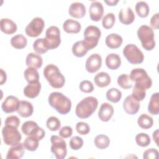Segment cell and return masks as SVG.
Segmentation results:
<instances>
[{
    "mask_svg": "<svg viewBox=\"0 0 159 159\" xmlns=\"http://www.w3.org/2000/svg\"><path fill=\"white\" fill-rule=\"evenodd\" d=\"M114 108L108 102L102 103L98 111V117L103 122L109 121L114 114Z\"/></svg>",
    "mask_w": 159,
    "mask_h": 159,
    "instance_id": "cell-17",
    "label": "cell"
},
{
    "mask_svg": "<svg viewBox=\"0 0 159 159\" xmlns=\"http://www.w3.org/2000/svg\"><path fill=\"white\" fill-rule=\"evenodd\" d=\"M7 80V75L6 71L3 70V69H1V85H2L4 83H6Z\"/></svg>",
    "mask_w": 159,
    "mask_h": 159,
    "instance_id": "cell-52",
    "label": "cell"
},
{
    "mask_svg": "<svg viewBox=\"0 0 159 159\" xmlns=\"http://www.w3.org/2000/svg\"><path fill=\"white\" fill-rule=\"evenodd\" d=\"M122 106L127 114L134 115L138 112L140 106L139 101L136 100L132 95H129L124 100Z\"/></svg>",
    "mask_w": 159,
    "mask_h": 159,
    "instance_id": "cell-13",
    "label": "cell"
},
{
    "mask_svg": "<svg viewBox=\"0 0 159 159\" xmlns=\"http://www.w3.org/2000/svg\"><path fill=\"white\" fill-rule=\"evenodd\" d=\"M98 106L96 98L88 96L80 101L75 109V114L80 119H86L95 112Z\"/></svg>",
    "mask_w": 159,
    "mask_h": 159,
    "instance_id": "cell-2",
    "label": "cell"
},
{
    "mask_svg": "<svg viewBox=\"0 0 159 159\" xmlns=\"http://www.w3.org/2000/svg\"><path fill=\"white\" fill-rule=\"evenodd\" d=\"M158 157V151L153 148H148L143 152V158L144 159H155Z\"/></svg>",
    "mask_w": 159,
    "mask_h": 159,
    "instance_id": "cell-48",
    "label": "cell"
},
{
    "mask_svg": "<svg viewBox=\"0 0 159 159\" xmlns=\"http://www.w3.org/2000/svg\"><path fill=\"white\" fill-rule=\"evenodd\" d=\"M123 55L127 60L133 65L140 64L144 60L143 52L136 45L132 43L125 46L123 49Z\"/></svg>",
    "mask_w": 159,
    "mask_h": 159,
    "instance_id": "cell-6",
    "label": "cell"
},
{
    "mask_svg": "<svg viewBox=\"0 0 159 159\" xmlns=\"http://www.w3.org/2000/svg\"><path fill=\"white\" fill-rule=\"evenodd\" d=\"M119 1L118 0H105L104 2L106 3L108 6H116L118 3Z\"/></svg>",
    "mask_w": 159,
    "mask_h": 159,
    "instance_id": "cell-54",
    "label": "cell"
},
{
    "mask_svg": "<svg viewBox=\"0 0 159 159\" xmlns=\"http://www.w3.org/2000/svg\"><path fill=\"white\" fill-rule=\"evenodd\" d=\"M24 147L23 143H18L12 145L8 150L6 158L7 159H19L24 154Z\"/></svg>",
    "mask_w": 159,
    "mask_h": 159,
    "instance_id": "cell-20",
    "label": "cell"
},
{
    "mask_svg": "<svg viewBox=\"0 0 159 159\" xmlns=\"http://www.w3.org/2000/svg\"><path fill=\"white\" fill-rule=\"evenodd\" d=\"M23 145L25 149L30 152H34L39 147V140L34 136L29 135L25 139Z\"/></svg>",
    "mask_w": 159,
    "mask_h": 159,
    "instance_id": "cell-31",
    "label": "cell"
},
{
    "mask_svg": "<svg viewBox=\"0 0 159 159\" xmlns=\"http://www.w3.org/2000/svg\"><path fill=\"white\" fill-rule=\"evenodd\" d=\"M41 84L39 81L28 83V84L24 88V94L28 98L34 99L37 97L40 92Z\"/></svg>",
    "mask_w": 159,
    "mask_h": 159,
    "instance_id": "cell-18",
    "label": "cell"
},
{
    "mask_svg": "<svg viewBox=\"0 0 159 159\" xmlns=\"http://www.w3.org/2000/svg\"><path fill=\"white\" fill-rule=\"evenodd\" d=\"M27 40L22 34H17L11 39V45L16 49H22L26 47Z\"/></svg>",
    "mask_w": 159,
    "mask_h": 159,
    "instance_id": "cell-30",
    "label": "cell"
},
{
    "mask_svg": "<svg viewBox=\"0 0 159 159\" xmlns=\"http://www.w3.org/2000/svg\"><path fill=\"white\" fill-rule=\"evenodd\" d=\"M5 125L12 126L16 128H18L20 124V119L16 116H10L6 117L4 121Z\"/></svg>",
    "mask_w": 159,
    "mask_h": 159,
    "instance_id": "cell-47",
    "label": "cell"
},
{
    "mask_svg": "<svg viewBox=\"0 0 159 159\" xmlns=\"http://www.w3.org/2000/svg\"><path fill=\"white\" fill-rule=\"evenodd\" d=\"M95 146L99 149H105L107 148L110 144L109 138L104 134L98 135L94 140Z\"/></svg>",
    "mask_w": 159,
    "mask_h": 159,
    "instance_id": "cell-35",
    "label": "cell"
},
{
    "mask_svg": "<svg viewBox=\"0 0 159 159\" xmlns=\"http://www.w3.org/2000/svg\"><path fill=\"white\" fill-rule=\"evenodd\" d=\"M105 63L109 69L113 70H117L121 65L120 57L117 53H109L106 58Z\"/></svg>",
    "mask_w": 159,
    "mask_h": 159,
    "instance_id": "cell-26",
    "label": "cell"
},
{
    "mask_svg": "<svg viewBox=\"0 0 159 159\" xmlns=\"http://www.w3.org/2000/svg\"><path fill=\"white\" fill-rule=\"evenodd\" d=\"M80 90L85 93H90L94 90V86L91 81L88 80H83L80 84Z\"/></svg>",
    "mask_w": 159,
    "mask_h": 159,
    "instance_id": "cell-46",
    "label": "cell"
},
{
    "mask_svg": "<svg viewBox=\"0 0 159 159\" xmlns=\"http://www.w3.org/2000/svg\"><path fill=\"white\" fill-rule=\"evenodd\" d=\"M137 124L140 128L148 129L153 126V120L151 116L146 114H142L137 119Z\"/></svg>",
    "mask_w": 159,
    "mask_h": 159,
    "instance_id": "cell-33",
    "label": "cell"
},
{
    "mask_svg": "<svg viewBox=\"0 0 159 159\" xmlns=\"http://www.w3.org/2000/svg\"><path fill=\"white\" fill-rule=\"evenodd\" d=\"M95 84L99 88H104L107 86L111 82L110 75L106 72H99L96 75L94 78Z\"/></svg>",
    "mask_w": 159,
    "mask_h": 159,
    "instance_id": "cell-27",
    "label": "cell"
},
{
    "mask_svg": "<svg viewBox=\"0 0 159 159\" xmlns=\"http://www.w3.org/2000/svg\"><path fill=\"white\" fill-rule=\"evenodd\" d=\"M84 39L83 40L85 46L88 50L95 48L101 36V30L96 26H88L83 33Z\"/></svg>",
    "mask_w": 159,
    "mask_h": 159,
    "instance_id": "cell-5",
    "label": "cell"
},
{
    "mask_svg": "<svg viewBox=\"0 0 159 159\" xmlns=\"http://www.w3.org/2000/svg\"><path fill=\"white\" fill-rule=\"evenodd\" d=\"M119 19L120 22L124 25H129L135 20V14L130 7L125 9L122 8L119 13Z\"/></svg>",
    "mask_w": 159,
    "mask_h": 159,
    "instance_id": "cell-19",
    "label": "cell"
},
{
    "mask_svg": "<svg viewBox=\"0 0 159 159\" xmlns=\"http://www.w3.org/2000/svg\"><path fill=\"white\" fill-rule=\"evenodd\" d=\"M44 39L48 50H52L58 47L61 43L60 30L59 28L54 25L49 27L46 30Z\"/></svg>",
    "mask_w": 159,
    "mask_h": 159,
    "instance_id": "cell-10",
    "label": "cell"
},
{
    "mask_svg": "<svg viewBox=\"0 0 159 159\" xmlns=\"http://www.w3.org/2000/svg\"><path fill=\"white\" fill-rule=\"evenodd\" d=\"M151 27L155 29L159 28V13H155L150 19Z\"/></svg>",
    "mask_w": 159,
    "mask_h": 159,
    "instance_id": "cell-51",
    "label": "cell"
},
{
    "mask_svg": "<svg viewBox=\"0 0 159 159\" xmlns=\"http://www.w3.org/2000/svg\"><path fill=\"white\" fill-rule=\"evenodd\" d=\"M76 130L80 135H87L90 131L89 125L84 122H78L76 124Z\"/></svg>",
    "mask_w": 159,
    "mask_h": 159,
    "instance_id": "cell-45",
    "label": "cell"
},
{
    "mask_svg": "<svg viewBox=\"0 0 159 159\" xmlns=\"http://www.w3.org/2000/svg\"><path fill=\"white\" fill-rule=\"evenodd\" d=\"M118 85L123 89H129L132 87L133 82L130 80V77L127 74H122L119 75L117 79Z\"/></svg>",
    "mask_w": 159,
    "mask_h": 159,
    "instance_id": "cell-39",
    "label": "cell"
},
{
    "mask_svg": "<svg viewBox=\"0 0 159 159\" xmlns=\"http://www.w3.org/2000/svg\"><path fill=\"white\" fill-rule=\"evenodd\" d=\"M135 9L137 15L142 18L147 17L150 12L149 6L145 1H138L135 4Z\"/></svg>",
    "mask_w": 159,
    "mask_h": 159,
    "instance_id": "cell-32",
    "label": "cell"
},
{
    "mask_svg": "<svg viewBox=\"0 0 159 159\" xmlns=\"http://www.w3.org/2000/svg\"><path fill=\"white\" fill-rule=\"evenodd\" d=\"M43 76L53 88L60 89L65 83V78L58 67L53 64L47 65L43 69Z\"/></svg>",
    "mask_w": 159,
    "mask_h": 159,
    "instance_id": "cell-3",
    "label": "cell"
},
{
    "mask_svg": "<svg viewBox=\"0 0 159 159\" xmlns=\"http://www.w3.org/2000/svg\"><path fill=\"white\" fill-rule=\"evenodd\" d=\"M116 22V17L114 13L109 12L106 14L102 20V27L106 29H109L112 28Z\"/></svg>",
    "mask_w": 159,
    "mask_h": 159,
    "instance_id": "cell-42",
    "label": "cell"
},
{
    "mask_svg": "<svg viewBox=\"0 0 159 159\" xmlns=\"http://www.w3.org/2000/svg\"><path fill=\"white\" fill-rule=\"evenodd\" d=\"M123 42L122 37L115 33L108 35L105 39V43L107 47L111 49H116L119 48Z\"/></svg>",
    "mask_w": 159,
    "mask_h": 159,
    "instance_id": "cell-22",
    "label": "cell"
},
{
    "mask_svg": "<svg viewBox=\"0 0 159 159\" xmlns=\"http://www.w3.org/2000/svg\"><path fill=\"white\" fill-rule=\"evenodd\" d=\"M48 101L50 106L60 114H67L71 111V100L60 92L50 93L48 98Z\"/></svg>",
    "mask_w": 159,
    "mask_h": 159,
    "instance_id": "cell-1",
    "label": "cell"
},
{
    "mask_svg": "<svg viewBox=\"0 0 159 159\" xmlns=\"http://www.w3.org/2000/svg\"><path fill=\"white\" fill-rule=\"evenodd\" d=\"M83 145V140L79 136L73 137L70 140V146L73 150L80 149Z\"/></svg>",
    "mask_w": 159,
    "mask_h": 159,
    "instance_id": "cell-44",
    "label": "cell"
},
{
    "mask_svg": "<svg viewBox=\"0 0 159 159\" xmlns=\"http://www.w3.org/2000/svg\"><path fill=\"white\" fill-rule=\"evenodd\" d=\"M46 125L50 130L57 131L61 127V122L57 117L51 116L47 119Z\"/></svg>",
    "mask_w": 159,
    "mask_h": 159,
    "instance_id": "cell-43",
    "label": "cell"
},
{
    "mask_svg": "<svg viewBox=\"0 0 159 159\" xmlns=\"http://www.w3.org/2000/svg\"><path fill=\"white\" fill-rule=\"evenodd\" d=\"M20 101L19 99L14 96H8L2 103L1 108L6 113H11L17 111L19 109Z\"/></svg>",
    "mask_w": 159,
    "mask_h": 159,
    "instance_id": "cell-15",
    "label": "cell"
},
{
    "mask_svg": "<svg viewBox=\"0 0 159 159\" xmlns=\"http://www.w3.org/2000/svg\"><path fill=\"white\" fill-rule=\"evenodd\" d=\"M136 143L142 147H145L150 145L151 139L150 136L146 133H139L135 136Z\"/></svg>",
    "mask_w": 159,
    "mask_h": 159,
    "instance_id": "cell-41",
    "label": "cell"
},
{
    "mask_svg": "<svg viewBox=\"0 0 159 159\" xmlns=\"http://www.w3.org/2000/svg\"><path fill=\"white\" fill-rule=\"evenodd\" d=\"M2 139L4 143L7 145H14L19 143L22 139V135L17 128L5 125L2 129Z\"/></svg>",
    "mask_w": 159,
    "mask_h": 159,
    "instance_id": "cell-9",
    "label": "cell"
},
{
    "mask_svg": "<svg viewBox=\"0 0 159 159\" xmlns=\"http://www.w3.org/2000/svg\"><path fill=\"white\" fill-rule=\"evenodd\" d=\"M33 48L34 50L39 55L43 54L48 50V48L45 43V39L43 38L37 39L34 42Z\"/></svg>",
    "mask_w": 159,
    "mask_h": 159,
    "instance_id": "cell-37",
    "label": "cell"
},
{
    "mask_svg": "<svg viewBox=\"0 0 159 159\" xmlns=\"http://www.w3.org/2000/svg\"><path fill=\"white\" fill-rule=\"evenodd\" d=\"M73 129L70 126L66 125L61 128L59 131V135L62 138H68L72 135Z\"/></svg>",
    "mask_w": 159,
    "mask_h": 159,
    "instance_id": "cell-49",
    "label": "cell"
},
{
    "mask_svg": "<svg viewBox=\"0 0 159 159\" xmlns=\"http://www.w3.org/2000/svg\"><path fill=\"white\" fill-rule=\"evenodd\" d=\"M131 95L138 101H142L146 96V89L142 86L135 84Z\"/></svg>",
    "mask_w": 159,
    "mask_h": 159,
    "instance_id": "cell-38",
    "label": "cell"
},
{
    "mask_svg": "<svg viewBox=\"0 0 159 159\" xmlns=\"http://www.w3.org/2000/svg\"><path fill=\"white\" fill-rule=\"evenodd\" d=\"M148 111L152 115H157L159 113V93L158 92L153 93L150 98L148 105Z\"/></svg>",
    "mask_w": 159,
    "mask_h": 159,
    "instance_id": "cell-28",
    "label": "cell"
},
{
    "mask_svg": "<svg viewBox=\"0 0 159 159\" xmlns=\"http://www.w3.org/2000/svg\"><path fill=\"white\" fill-rule=\"evenodd\" d=\"M86 7L84 5L80 2H74L71 4L68 9L70 16L74 18L80 19L86 14Z\"/></svg>",
    "mask_w": 159,
    "mask_h": 159,
    "instance_id": "cell-16",
    "label": "cell"
},
{
    "mask_svg": "<svg viewBox=\"0 0 159 159\" xmlns=\"http://www.w3.org/2000/svg\"><path fill=\"white\" fill-rule=\"evenodd\" d=\"M63 29L66 33L78 34L81 30V25L77 20L72 19H68L63 22Z\"/></svg>",
    "mask_w": 159,
    "mask_h": 159,
    "instance_id": "cell-23",
    "label": "cell"
},
{
    "mask_svg": "<svg viewBox=\"0 0 159 159\" xmlns=\"http://www.w3.org/2000/svg\"><path fill=\"white\" fill-rule=\"evenodd\" d=\"M52 146L51 152L57 159H63L67 155L66 144L65 141L58 135H52L50 137Z\"/></svg>",
    "mask_w": 159,
    "mask_h": 159,
    "instance_id": "cell-8",
    "label": "cell"
},
{
    "mask_svg": "<svg viewBox=\"0 0 159 159\" xmlns=\"http://www.w3.org/2000/svg\"><path fill=\"white\" fill-rule=\"evenodd\" d=\"M71 51L75 57H83L87 53L88 50L85 46L83 40H80L73 45Z\"/></svg>",
    "mask_w": 159,
    "mask_h": 159,
    "instance_id": "cell-29",
    "label": "cell"
},
{
    "mask_svg": "<svg viewBox=\"0 0 159 159\" xmlns=\"http://www.w3.org/2000/svg\"><path fill=\"white\" fill-rule=\"evenodd\" d=\"M152 137L153 139V140L155 141V143L157 144V146H158V129L155 130L152 134Z\"/></svg>",
    "mask_w": 159,
    "mask_h": 159,
    "instance_id": "cell-53",
    "label": "cell"
},
{
    "mask_svg": "<svg viewBox=\"0 0 159 159\" xmlns=\"http://www.w3.org/2000/svg\"><path fill=\"white\" fill-rule=\"evenodd\" d=\"M39 125L37 122L33 120H27L23 123L21 127V130L24 134L29 136L32 135L34 130Z\"/></svg>",
    "mask_w": 159,
    "mask_h": 159,
    "instance_id": "cell-40",
    "label": "cell"
},
{
    "mask_svg": "<svg viewBox=\"0 0 159 159\" xmlns=\"http://www.w3.org/2000/svg\"><path fill=\"white\" fill-rule=\"evenodd\" d=\"M43 63V60L40 55L35 53H29L25 59V64L28 67L40 68Z\"/></svg>",
    "mask_w": 159,
    "mask_h": 159,
    "instance_id": "cell-25",
    "label": "cell"
},
{
    "mask_svg": "<svg viewBox=\"0 0 159 159\" xmlns=\"http://www.w3.org/2000/svg\"><path fill=\"white\" fill-rule=\"evenodd\" d=\"M1 30L6 34H12L17 31L16 24L9 18H2L0 21Z\"/></svg>",
    "mask_w": 159,
    "mask_h": 159,
    "instance_id": "cell-21",
    "label": "cell"
},
{
    "mask_svg": "<svg viewBox=\"0 0 159 159\" xmlns=\"http://www.w3.org/2000/svg\"><path fill=\"white\" fill-rule=\"evenodd\" d=\"M102 65V58L98 53H93L88 57L85 63V68L90 73L98 71Z\"/></svg>",
    "mask_w": 159,
    "mask_h": 159,
    "instance_id": "cell-12",
    "label": "cell"
},
{
    "mask_svg": "<svg viewBox=\"0 0 159 159\" xmlns=\"http://www.w3.org/2000/svg\"><path fill=\"white\" fill-rule=\"evenodd\" d=\"M89 13L91 20L93 21H99L104 14V7L102 4L98 1H93L89 8Z\"/></svg>",
    "mask_w": 159,
    "mask_h": 159,
    "instance_id": "cell-14",
    "label": "cell"
},
{
    "mask_svg": "<svg viewBox=\"0 0 159 159\" xmlns=\"http://www.w3.org/2000/svg\"><path fill=\"white\" fill-rule=\"evenodd\" d=\"M130 80L135 84L142 86L145 89H149L152 86V80L148 75L147 71L143 68L133 69L129 75Z\"/></svg>",
    "mask_w": 159,
    "mask_h": 159,
    "instance_id": "cell-7",
    "label": "cell"
},
{
    "mask_svg": "<svg viewBox=\"0 0 159 159\" xmlns=\"http://www.w3.org/2000/svg\"><path fill=\"white\" fill-rule=\"evenodd\" d=\"M24 76L28 83L39 81V73L37 69L33 67H27L24 72Z\"/></svg>",
    "mask_w": 159,
    "mask_h": 159,
    "instance_id": "cell-34",
    "label": "cell"
},
{
    "mask_svg": "<svg viewBox=\"0 0 159 159\" xmlns=\"http://www.w3.org/2000/svg\"><path fill=\"white\" fill-rule=\"evenodd\" d=\"M45 135V130L39 126L37 127L36 129L34 130L33 133L32 134L31 136H34L36 138H37L39 140H41Z\"/></svg>",
    "mask_w": 159,
    "mask_h": 159,
    "instance_id": "cell-50",
    "label": "cell"
},
{
    "mask_svg": "<svg viewBox=\"0 0 159 159\" xmlns=\"http://www.w3.org/2000/svg\"><path fill=\"white\" fill-rule=\"evenodd\" d=\"M106 96L109 101L112 103H117L122 98V93L117 88H112L107 91Z\"/></svg>",
    "mask_w": 159,
    "mask_h": 159,
    "instance_id": "cell-36",
    "label": "cell"
},
{
    "mask_svg": "<svg viewBox=\"0 0 159 159\" xmlns=\"http://www.w3.org/2000/svg\"><path fill=\"white\" fill-rule=\"evenodd\" d=\"M137 37L141 42L142 47L150 51L155 47V34L153 29L147 25H141L137 30Z\"/></svg>",
    "mask_w": 159,
    "mask_h": 159,
    "instance_id": "cell-4",
    "label": "cell"
},
{
    "mask_svg": "<svg viewBox=\"0 0 159 159\" xmlns=\"http://www.w3.org/2000/svg\"><path fill=\"white\" fill-rule=\"evenodd\" d=\"M45 22L42 18L39 17H34L25 27V34L29 37H37L42 34Z\"/></svg>",
    "mask_w": 159,
    "mask_h": 159,
    "instance_id": "cell-11",
    "label": "cell"
},
{
    "mask_svg": "<svg viewBox=\"0 0 159 159\" xmlns=\"http://www.w3.org/2000/svg\"><path fill=\"white\" fill-rule=\"evenodd\" d=\"M17 112L22 117H29L31 116L34 112L33 105L27 101H20Z\"/></svg>",
    "mask_w": 159,
    "mask_h": 159,
    "instance_id": "cell-24",
    "label": "cell"
}]
</instances>
